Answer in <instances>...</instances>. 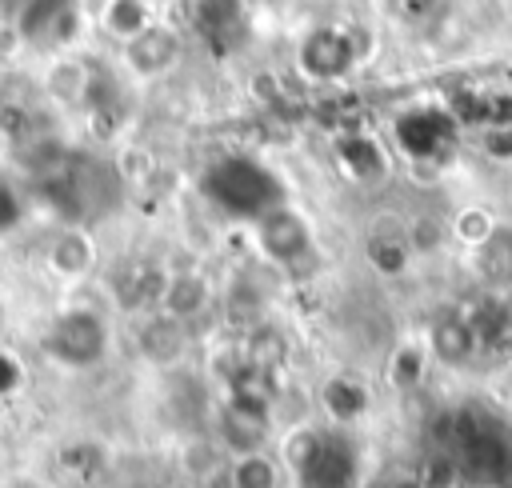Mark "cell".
<instances>
[{"label":"cell","mask_w":512,"mask_h":488,"mask_svg":"<svg viewBox=\"0 0 512 488\" xmlns=\"http://www.w3.org/2000/svg\"><path fill=\"white\" fill-rule=\"evenodd\" d=\"M240 352H244V360L252 364V368H264V372H276L284 360H288V340H284V332L280 328H272V324H252L248 328V336H244V344H240Z\"/></svg>","instance_id":"cell-14"},{"label":"cell","mask_w":512,"mask_h":488,"mask_svg":"<svg viewBox=\"0 0 512 488\" xmlns=\"http://www.w3.org/2000/svg\"><path fill=\"white\" fill-rule=\"evenodd\" d=\"M188 324L184 320H172L164 312H148L140 320V332H136V352L140 360H148L152 368H172L184 360L188 352Z\"/></svg>","instance_id":"cell-4"},{"label":"cell","mask_w":512,"mask_h":488,"mask_svg":"<svg viewBox=\"0 0 512 488\" xmlns=\"http://www.w3.org/2000/svg\"><path fill=\"white\" fill-rule=\"evenodd\" d=\"M224 476L232 488H280L284 484V472H280V460L272 452H244V456H232L224 464Z\"/></svg>","instance_id":"cell-13"},{"label":"cell","mask_w":512,"mask_h":488,"mask_svg":"<svg viewBox=\"0 0 512 488\" xmlns=\"http://www.w3.org/2000/svg\"><path fill=\"white\" fill-rule=\"evenodd\" d=\"M480 152L488 156V160H512V124L508 120H500V124H484L480 128Z\"/></svg>","instance_id":"cell-17"},{"label":"cell","mask_w":512,"mask_h":488,"mask_svg":"<svg viewBox=\"0 0 512 488\" xmlns=\"http://www.w3.org/2000/svg\"><path fill=\"white\" fill-rule=\"evenodd\" d=\"M164 288H168V268H160V264H132L116 280V300L128 312H160Z\"/></svg>","instance_id":"cell-9"},{"label":"cell","mask_w":512,"mask_h":488,"mask_svg":"<svg viewBox=\"0 0 512 488\" xmlns=\"http://www.w3.org/2000/svg\"><path fill=\"white\" fill-rule=\"evenodd\" d=\"M372 404V392L360 376H348V372H336L320 384V408L332 424H356Z\"/></svg>","instance_id":"cell-10"},{"label":"cell","mask_w":512,"mask_h":488,"mask_svg":"<svg viewBox=\"0 0 512 488\" xmlns=\"http://www.w3.org/2000/svg\"><path fill=\"white\" fill-rule=\"evenodd\" d=\"M364 252H368V260H372V268L376 272H384V276H400L408 264H412V240H408V224H392V232H380V228H372L368 232V244H364Z\"/></svg>","instance_id":"cell-12"},{"label":"cell","mask_w":512,"mask_h":488,"mask_svg":"<svg viewBox=\"0 0 512 488\" xmlns=\"http://www.w3.org/2000/svg\"><path fill=\"white\" fill-rule=\"evenodd\" d=\"M428 364H432L428 340H416V336H408V340H400V344L388 352L384 376H388V384H392L396 392H412V388H420V384H424V376H428Z\"/></svg>","instance_id":"cell-11"},{"label":"cell","mask_w":512,"mask_h":488,"mask_svg":"<svg viewBox=\"0 0 512 488\" xmlns=\"http://www.w3.org/2000/svg\"><path fill=\"white\" fill-rule=\"evenodd\" d=\"M256 232V248L268 264L276 268H300L308 260H316V244H312V228L308 220L292 208V204H276L264 216L252 220Z\"/></svg>","instance_id":"cell-2"},{"label":"cell","mask_w":512,"mask_h":488,"mask_svg":"<svg viewBox=\"0 0 512 488\" xmlns=\"http://www.w3.org/2000/svg\"><path fill=\"white\" fill-rule=\"evenodd\" d=\"M100 24H104V32H112L120 44H128L132 36H140V32H144L148 24H156V20H152V12H148L144 0H108L104 12H100Z\"/></svg>","instance_id":"cell-15"},{"label":"cell","mask_w":512,"mask_h":488,"mask_svg":"<svg viewBox=\"0 0 512 488\" xmlns=\"http://www.w3.org/2000/svg\"><path fill=\"white\" fill-rule=\"evenodd\" d=\"M496 216L484 208V204H468V208H460L456 216H452V224H448V232L460 240V244H468V248H484L492 236H496Z\"/></svg>","instance_id":"cell-16"},{"label":"cell","mask_w":512,"mask_h":488,"mask_svg":"<svg viewBox=\"0 0 512 488\" xmlns=\"http://www.w3.org/2000/svg\"><path fill=\"white\" fill-rule=\"evenodd\" d=\"M180 56V36L168 24H148L140 36H132L124 44V68L136 80H156L164 76Z\"/></svg>","instance_id":"cell-3"},{"label":"cell","mask_w":512,"mask_h":488,"mask_svg":"<svg viewBox=\"0 0 512 488\" xmlns=\"http://www.w3.org/2000/svg\"><path fill=\"white\" fill-rule=\"evenodd\" d=\"M44 352L60 360L64 368H92L108 352V324L92 308H72L56 316V324L44 332Z\"/></svg>","instance_id":"cell-1"},{"label":"cell","mask_w":512,"mask_h":488,"mask_svg":"<svg viewBox=\"0 0 512 488\" xmlns=\"http://www.w3.org/2000/svg\"><path fill=\"white\" fill-rule=\"evenodd\" d=\"M424 340H428L432 360H440V364H448V368H464V364H472V356L480 352V332H476V324H472L464 312H444V316H436Z\"/></svg>","instance_id":"cell-5"},{"label":"cell","mask_w":512,"mask_h":488,"mask_svg":"<svg viewBox=\"0 0 512 488\" xmlns=\"http://www.w3.org/2000/svg\"><path fill=\"white\" fill-rule=\"evenodd\" d=\"M8 144H12V136H8V128H4V120H0V160H4V152H8Z\"/></svg>","instance_id":"cell-20"},{"label":"cell","mask_w":512,"mask_h":488,"mask_svg":"<svg viewBox=\"0 0 512 488\" xmlns=\"http://www.w3.org/2000/svg\"><path fill=\"white\" fill-rule=\"evenodd\" d=\"M384 488H424V484H420V476H392Z\"/></svg>","instance_id":"cell-19"},{"label":"cell","mask_w":512,"mask_h":488,"mask_svg":"<svg viewBox=\"0 0 512 488\" xmlns=\"http://www.w3.org/2000/svg\"><path fill=\"white\" fill-rule=\"evenodd\" d=\"M416 476H420L424 488H456V464H452L444 452H440V456H428Z\"/></svg>","instance_id":"cell-18"},{"label":"cell","mask_w":512,"mask_h":488,"mask_svg":"<svg viewBox=\"0 0 512 488\" xmlns=\"http://www.w3.org/2000/svg\"><path fill=\"white\" fill-rule=\"evenodd\" d=\"M208 304H212V284H208L204 272H196V268L168 272V288H164V300H160V312L164 316L192 324L196 316L208 312Z\"/></svg>","instance_id":"cell-8"},{"label":"cell","mask_w":512,"mask_h":488,"mask_svg":"<svg viewBox=\"0 0 512 488\" xmlns=\"http://www.w3.org/2000/svg\"><path fill=\"white\" fill-rule=\"evenodd\" d=\"M44 268L56 280H84L96 268V240L80 224L60 228L44 248Z\"/></svg>","instance_id":"cell-6"},{"label":"cell","mask_w":512,"mask_h":488,"mask_svg":"<svg viewBox=\"0 0 512 488\" xmlns=\"http://www.w3.org/2000/svg\"><path fill=\"white\" fill-rule=\"evenodd\" d=\"M176 488H200V484H176Z\"/></svg>","instance_id":"cell-21"},{"label":"cell","mask_w":512,"mask_h":488,"mask_svg":"<svg viewBox=\"0 0 512 488\" xmlns=\"http://www.w3.org/2000/svg\"><path fill=\"white\" fill-rule=\"evenodd\" d=\"M92 84H96V76H92V68H88L76 52H56L52 64L44 68V92H48L60 108L84 104V100L92 96Z\"/></svg>","instance_id":"cell-7"}]
</instances>
